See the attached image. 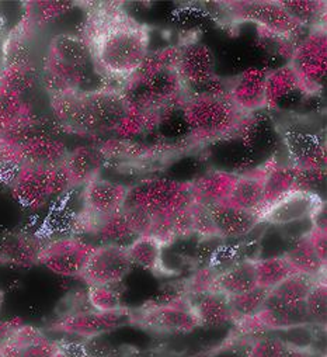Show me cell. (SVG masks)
I'll use <instances>...</instances> for the list:
<instances>
[{
    "label": "cell",
    "mask_w": 327,
    "mask_h": 357,
    "mask_svg": "<svg viewBox=\"0 0 327 357\" xmlns=\"http://www.w3.org/2000/svg\"><path fill=\"white\" fill-rule=\"evenodd\" d=\"M37 9V16L40 17L38 22L42 23H48V22H54V19L62 16L63 13H66L67 10H70V8H73V3L69 2H40L35 3Z\"/></svg>",
    "instance_id": "74e56055"
},
{
    "label": "cell",
    "mask_w": 327,
    "mask_h": 357,
    "mask_svg": "<svg viewBox=\"0 0 327 357\" xmlns=\"http://www.w3.org/2000/svg\"><path fill=\"white\" fill-rule=\"evenodd\" d=\"M194 204L191 182L153 177L128 188L124 208L136 210L156 218L180 213Z\"/></svg>",
    "instance_id": "5b68a950"
},
{
    "label": "cell",
    "mask_w": 327,
    "mask_h": 357,
    "mask_svg": "<svg viewBox=\"0 0 327 357\" xmlns=\"http://www.w3.org/2000/svg\"><path fill=\"white\" fill-rule=\"evenodd\" d=\"M309 239L316 250V253L319 255V257L326 263V256H327V242H326V229H320V228H312V231L309 232Z\"/></svg>",
    "instance_id": "ab89813d"
},
{
    "label": "cell",
    "mask_w": 327,
    "mask_h": 357,
    "mask_svg": "<svg viewBox=\"0 0 327 357\" xmlns=\"http://www.w3.org/2000/svg\"><path fill=\"white\" fill-rule=\"evenodd\" d=\"M249 357H284V343L263 333V336L249 342Z\"/></svg>",
    "instance_id": "8d00e7d4"
},
{
    "label": "cell",
    "mask_w": 327,
    "mask_h": 357,
    "mask_svg": "<svg viewBox=\"0 0 327 357\" xmlns=\"http://www.w3.org/2000/svg\"><path fill=\"white\" fill-rule=\"evenodd\" d=\"M100 77L83 37L59 34L51 40L44 65V83L52 96L95 91L99 89L95 80Z\"/></svg>",
    "instance_id": "3957f363"
},
{
    "label": "cell",
    "mask_w": 327,
    "mask_h": 357,
    "mask_svg": "<svg viewBox=\"0 0 327 357\" xmlns=\"http://www.w3.org/2000/svg\"><path fill=\"white\" fill-rule=\"evenodd\" d=\"M8 158H10V155L9 153H6V151L3 149V148H0V163H2L5 159H8Z\"/></svg>",
    "instance_id": "7bdbcfd3"
},
{
    "label": "cell",
    "mask_w": 327,
    "mask_h": 357,
    "mask_svg": "<svg viewBox=\"0 0 327 357\" xmlns=\"http://www.w3.org/2000/svg\"><path fill=\"white\" fill-rule=\"evenodd\" d=\"M212 357H249V343H228L211 351Z\"/></svg>",
    "instance_id": "f35d334b"
},
{
    "label": "cell",
    "mask_w": 327,
    "mask_h": 357,
    "mask_svg": "<svg viewBox=\"0 0 327 357\" xmlns=\"http://www.w3.org/2000/svg\"><path fill=\"white\" fill-rule=\"evenodd\" d=\"M132 325L160 335L189 333L200 326L187 301L152 304L132 310Z\"/></svg>",
    "instance_id": "30bf717a"
},
{
    "label": "cell",
    "mask_w": 327,
    "mask_h": 357,
    "mask_svg": "<svg viewBox=\"0 0 327 357\" xmlns=\"http://www.w3.org/2000/svg\"><path fill=\"white\" fill-rule=\"evenodd\" d=\"M316 282L317 280L298 273L282 282L271 291V294L287 303H305L310 289Z\"/></svg>",
    "instance_id": "836d02e7"
},
{
    "label": "cell",
    "mask_w": 327,
    "mask_h": 357,
    "mask_svg": "<svg viewBox=\"0 0 327 357\" xmlns=\"http://www.w3.org/2000/svg\"><path fill=\"white\" fill-rule=\"evenodd\" d=\"M85 41L102 77L128 82L149 54L150 31L120 3H104L93 9Z\"/></svg>",
    "instance_id": "6da1fadb"
},
{
    "label": "cell",
    "mask_w": 327,
    "mask_h": 357,
    "mask_svg": "<svg viewBox=\"0 0 327 357\" xmlns=\"http://www.w3.org/2000/svg\"><path fill=\"white\" fill-rule=\"evenodd\" d=\"M306 95H317L324 87L327 70V37L324 27L316 26L296 47L289 62Z\"/></svg>",
    "instance_id": "ba28073f"
},
{
    "label": "cell",
    "mask_w": 327,
    "mask_h": 357,
    "mask_svg": "<svg viewBox=\"0 0 327 357\" xmlns=\"http://www.w3.org/2000/svg\"><path fill=\"white\" fill-rule=\"evenodd\" d=\"M270 290L256 287L248 293H243L234 297L229 298V305H230V312H232V319L234 322H240L243 319L252 318L257 315L270 296Z\"/></svg>",
    "instance_id": "4dcf8cb0"
},
{
    "label": "cell",
    "mask_w": 327,
    "mask_h": 357,
    "mask_svg": "<svg viewBox=\"0 0 327 357\" xmlns=\"http://www.w3.org/2000/svg\"><path fill=\"white\" fill-rule=\"evenodd\" d=\"M10 337L17 346V357H55L59 343L48 339L33 326H16Z\"/></svg>",
    "instance_id": "4316f807"
},
{
    "label": "cell",
    "mask_w": 327,
    "mask_h": 357,
    "mask_svg": "<svg viewBox=\"0 0 327 357\" xmlns=\"http://www.w3.org/2000/svg\"><path fill=\"white\" fill-rule=\"evenodd\" d=\"M230 16L239 22H249L263 31L281 38L296 36L303 26L299 24L280 2H229L225 3Z\"/></svg>",
    "instance_id": "9c48e42d"
},
{
    "label": "cell",
    "mask_w": 327,
    "mask_h": 357,
    "mask_svg": "<svg viewBox=\"0 0 327 357\" xmlns=\"http://www.w3.org/2000/svg\"><path fill=\"white\" fill-rule=\"evenodd\" d=\"M102 153L89 146H81L67 152L61 167L66 174L70 188L86 186L97 177L102 169Z\"/></svg>",
    "instance_id": "cb8c5ba5"
},
{
    "label": "cell",
    "mask_w": 327,
    "mask_h": 357,
    "mask_svg": "<svg viewBox=\"0 0 327 357\" xmlns=\"http://www.w3.org/2000/svg\"><path fill=\"white\" fill-rule=\"evenodd\" d=\"M303 98H308V95L289 63L267 73L264 86V110L285 112L296 107Z\"/></svg>",
    "instance_id": "ac0fdd59"
},
{
    "label": "cell",
    "mask_w": 327,
    "mask_h": 357,
    "mask_svg": "<svg viewBox=\"0 0 327 357\" xmlns=\"http://www.w3.org/2000/svg\"><path fill=\"white\" fill-rule=\"evenodd\" d=\"M132 267L125 245L104 243L95 248L79 279L89 286H115L132 272Z\"/></svg>",
    "instance_id": "7c38bea8"
},
{
    "label": "cell",
    "mask_w": 327,
    "mask_h": 357,
    "mask_svg": "<svg viewBox=\"0 0 327 357\" xmlns=\"http://www.w3.org/2000/svg\"><path fill=\"white\" fill-rule=\"evenodd\" d=\"M205 207L215 231V238H240L250 234L262 222L260 214L241 210L228 202L208 204Z\"/></svg>",
    "instance_id": "d6986e66"
},
{
    "label": "cell",
    "mask_w": 327,
    "mask_h": 357,
    "mask_svg": "<svg viewBox=\"0 0 327 357\" xmlns=\"http://www.w3.org/2000/svg\"><path fill=\"white\" fill-rule=\"evenodd\" d=\"M95 248L96 245L79 238H62L48 243L40 252L38 260L59 276L79 278Z\"/></svg>",
    "instance_id": "5bb4252c"
},
{
    "label": "cell",
    "mask_w": 327,
    "mask_h": 357,
    "mask_svg": "<svg viewBox=\"0 0 327 357\" xmlns=\"http://www.w3.org/2000/svg\"><path fill=\"white\" fill-rule=\"evenodd\" d=\"M166 245L152 235L136 236L127 245V253L134 266L157 273L163 269V248Z\"/></svg>",
    "instance_id": "f1b7e54d"
},
{
    "label": "cell",
    "mask_w": 327,
    "mask_h": 357,
    "mask_svg": "<svg viewBox=\"0 0 327 357\" xmlns=\"http://www.w3.org/2000/svg\"><path fill=\"white\" fill-rule=\"evenodd\" d=\"M52 109L58 120L76 132L120 135L129 113V100L124 89L104 86L89 92L55 95Z\"/></svg>",
    "instance_id": "7a4b0ae2"
},
{
    "label": "cell",
    "mask_w": 327,
    "mask_h": 357,
    "mask_svg": "<svg viewBox=\"0 0 327 357\" xmlns=\"http://www.w3.org/2000/svg\"><path fill=\"white\" fill-rule=\"evenodd\" d=\"M263 186H264V170H256L248 174H239L236 186L228 203L241 210L262 214Z\"/></svg>",
    "instance_id": "484cf974"
},
{
    "label": "cell",
    "mask_w": 327,
    "mask_h": 357,
    "mask_svg": "<svg viewBox=\"0 0 327 357\" xmlns=\"http://www.w3.org/2000/svg\"><path fill=\"white\" fill-rule=\"evenodd\" d=\"M190 357H212L211 351H204V353H197V354H193Z\"/></svg>",
    "instance_id": "ee69618b"
},
{
    "label": "cell",
    "mask_w": 327,
    "mask_h": 357,
    "mask_svg": "<svg viewBox=\"0 0 327 357\" xmlns=\"http://www.w3.org/2000/svg\"><path fill=\"white\" fill-rule=\"evenodd\" d=\"M55 357H70V356H67L66 353H63L62 350H59V351L56 353V356H55Z\"/></svg>",
    "instance_id": "f6af8a7d"
},
{
    "label": "cell",
    "mask_w": 327,
    "mask_h": 357,
    "mask_svg": "<svg viewBox=\"0 0 327 357\" xmlns=\"http://www.w3.org/2000/svg\"><path fill=\"white\" fill-rule=\"evenodd\" d=\"M128 188L125 185L99 176L93 178L83 190V228L96 234L106 220L124 208Z\"/></svg>",
    "instance_id": "8fae6325"
},
{
    "label": "cell",
    "mask_w": 327,
    "mask_h": 357,
    "mask_svg": "<svg viewBox=\"0 0 327 357\" xmlns=\"http://www.w3.org/2000/svg\"><path fill=\"white\" fill-rule=\"evenodd\" d=\"M132 324V310L121 308L113 312L85 311L66 315L52 325L54 331L83 339H93Z\"/></svg>",
    "instance_id": "4fadbf2b"
},
{
    "label": "cell",
    "mask_w": 327,
    "mask_h": 357,
    "mask_svg": "<svg viewBox=\"0 0 327 357\" xmlns=\"http://www.w3.org/2000/svg\"><path fill=\"white\" fill-rule=\"evenodd\" d=\"M280 5L303 27L312 23H317L320 13L324 8L323 2H280Z\"/></svg>",
    "instance_id": "d590c367"
},
{
    "label": "cell",
    "mask_w": 327,
    "mask_h": 357,
    "mask_svg": "<svg viewBox=\"0 0 327 357\" xmlns=\"http://www.w3.org/2000/svg\"><path fill=\"white\" fill-rule=\"evenodd\" d=\"M88 301L90 307L99 312H113L124 308L120 291L114 290L111 286H89Z\"/></svg>",
    "instance_id": "e575fe53"
},
{
    "label": "cell",
    "mask_w": 327,
    "mask_h": 357,
    "mask_svg": "<svg viewBox=\"0 0 327 357\" xmlns=\"http://www.w3.org/2000/svg\"><path fill=\"white\" fill-rule=\"evenodd\" d=\"M305 307L309 324L324 328L327 317V287L324 279H320L313 284L305 300Z\"/></svg>",
    "instance_id": "d6a6232c"
},
{
    "label": "cell",
    "mask_w": 327,
    "mask_h": 357,
    "mask_svg": "<svg viewBox=\"0 0 327 357\" xmlns=\"http://www.w3.org/2000/svg\"><path fill=\"white\" fill-rule=\"evenodd\" d=\"M323 172L302 170L292 165H274L264 169V186H263V211L280 202L291 192L310 188L319 183ZM262 215V214H260Z\"/></svg>",
    "instance_id": "9a60e30c"
},
{
    "label": "cell",
    "mask_w": 327,
    "mask_h": 357,
    "mask_svg": "<svg viewBox=\"0 0 327 357\" xmlns=\"http://www.w3.org/2000/svg\"><path fill=\"white\" fill-rule=\"evenodd\" d=\"M239 173L211 170L191 182L193 196L197 204H216L228 202L236 186Z\"/></svg>",
    "instance_id": "44dd1931"
},
{
    "label": "cell",
    "mask_w": 327,
    "mask_h": 357,
    "mask_svg": "<svg viewBox=\"0 0 327 357\" xmlns=\"http://www.w3.org/2000/svg\"><path fill=\"white\" fill-rule=\"evenodd\" d=\"M255 271L257 279V287L273 291L282 282L289 279L298 272L285 256H271L255 261Z\"/></svg>",
    "instance_id": "f546056e"
},
{
    "label": "cell",
    "mask_w": 327,
    "mask_h": 357,
    "mask_svg": "<svg viewBox=\"0 0 327 357\" xmlns=\"http://www.w3.org/2000/svg\"><path fill=\"white\" fill-rule=\"evenodd\" d=\"M284 256L299 275L308 276L314 280H320L324 278L326 263L316 253L309 239V234L295 241Z\"/></svg>",
    "instance_id": "83f0119b"
},
{
    "label": "cell",
    "mask_w": 327,
    "mask_h": 357,
    "mask_svg": "<svg viewBox=\"0 0 327 357\" xmlns=\"http://www.w3.org/2000/svg\"><path fill=\"white\" fill-rule=\"evenodd\" d=\"M70 188L61 166H23L15 176L13 195L29 208H40Z\"/></svg>",
    "instance_id": "52a82bcc"
},
{
    "label": "cell",
    "mask_w": 327,
    "mask_h": 357,
    "mask_svg": "<svg viewBox=\"0 0 327 357\" xmlns=\"http://www.w3.org/2000/svg\"><path fill=\"white\" fill-rule=\"evenodd\" d=\"M317 329H320V328L314 326L312 324H306V325H296V326H289V328H284V329L270 331V332H264V333L278 339L285 346L314 350L313 344L317 340V332H316Z\"/></svg>",
    "instance_id": "1f68e13d"
},
{
    "label": "cell",
    "mask_w": 327,
    "mask_h": 357,
    "mask_svg": "<svg viewBox=\"0 0 327 357\" xmlns=\"http://www.w3.org/2000/svg\"><path fill=\"white\" fill-rule=\"evenodd\" d=\"M284 357H320L313 349H296L284 344Z\"/></svg>",
    "instance_id": "60d3db41"
},
{
    "label": "cell",
    "mask_w": 327,
    "mask_h": 357,
    "mask_svg": "<svg viewBox=\"0 0 327 357\" xmlns=\"http://www.w3.org/2000/svg\"><path fill=\"white\" fill-rule=\"evenodd\" d=\"M277 132L289 165L302 170L324 172L327 160L326 137L317 124L305 119L289 117L278 124Z\"/></svg>",
    "instance_id": "8992f818"
},
{
    "label": "cell",
    "mask_w": 327,
    "mask_h": 357,
    "mask_svg": "<svg viewBox=\"0 0 327 357\" xmlns=\"http://www.w3.org/2000/svg\"><path fill=\"white\" fill-rule=\"evenodd\" d=\"M67 151L62 142L51 139H33L24 142L15 155L16 160L23 162V166H41L56 167L61 166ZM10 156V158H12Z\"/></svg>",
    "instance_id": "d4e9b609"
},
{
    "label": "cell",
    "mask_w": 327,
    "mask_h": 357,
    "mask_svg": "<svg viewBox=\"0 0 327 357\" xmlns=\"http://www.w3.org/2000/svg\"><path fill=\"white\" fill-rule=\"evenodd\" d=\"M177 48V69L190 95L196 89H202L216 80L215 56L208 45L189 43Z\"/></svg>",
    "instance_id": "e0dca14e"
},
{
    "label": "cell",
    "mask_w": 327,
    "mask_h": 357,
    "mask_svg": "<svg viewBox=\"0 0 327 357\" xmlns=\"http://www.w3.org/2000/svg\"><path fill=\"white\" fill-rule=\"evenodd\" d=\"M257 287L255 260H241L216 273L211 282L209 290L218 291L228 298L248 293Z\"/></svg>",
    "instance_id": "603a6c76"
},
{
    "label": "cell",
    "mask_w": 327,
    "mask_h": 357,
    "mask_svg": "<svg viewBox=\"0 0 327 357\" xmlns=\"http://www.w3.org/2000/svg\"><path fill=\"white\" fill-rule=\"evenodd\" d=\"M187 304L196 315L200 326L219 328L232 322L229 298L218 291L191 293Z\"/></svg>",
    "instance_id": "7402d4cb"
},
{
    "label": "cell",
    "mask_w": 327,
    "mask_h": 357,
    "mask_svg": "<svg viewBox=\"0 0 327 357\" xmlns=\"http://www.w3.org/2000/svg\"><path fill=\"white\" fill-rule=\"evenodd\" d=\"M183 123L193 142H212L234 135L244 116L228 92L190 95L180 107Z\"/></svg>",
    "instance_id": "277c9868"
},
{
    "label": "cell",
    "mask_w": 327,
    "mask_h": 357,
    "mask_svg": "<svg viewBox=\"0 0 327 357\" xmlns=\"http://www.w3.org/2000/svg\"><path fill=\"white\" fill-rule=\"evenodd\" d=\"M267 70L248 69L237 76L228 89V96L243 114L264 110V86Z\"/></svg>",
    "instance_id": "ffe728a7"
},
{
    "label": "cell",
    "mask_w": 327,
    "mask_h": 357,
    "mask_svg": "<svg viewBox=\"0 0 327 357\" xmlns=\"http://www.w3.org/2000/svg\"><path fill=\"white\" fill-rule=\"evenodd\" d=\"M323 208L324 202L316 192L299 189L282 197L263 211L260 217L262 222H269L274 227H288L312 221Z\"/></svg>",
    "instance_id": "2e32d148"
},
{
    "label": "cell",
    "mask_w": 327,
    "mask_h": 357,
    "mask_svg": "<svg viewBox=\"0 0 327 357\" xmlns=\"http://www.w3.org/2000/svg\"><path fill=\"white\" fill-rule=\"evenodd\" d=\"M15 325H10L9 322H0V343H2L15 329Z\"/></svg>",
    "instance_id": "b9f144b4"
}]
</instances>
